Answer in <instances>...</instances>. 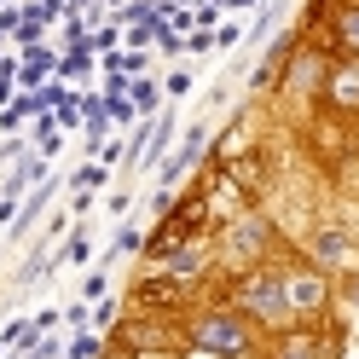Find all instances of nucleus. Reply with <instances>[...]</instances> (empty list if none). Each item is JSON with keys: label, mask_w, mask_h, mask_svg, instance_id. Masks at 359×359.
I'll use <instances>...</instances> for the list:
<instances>
[{"label": "nucleus", "mask_w": 359, "mask_h": 359, "mask_svg": "<svg viewBox=\"0 0 359 359\" xmlns=\"http://www.w3.org/2000/svg\"><path fill=\"white\" fill-rule=\"evenodd\" d=\"M209 296L232 302V307H238L261 336H284V330H296V313H290L284 266H278V261H261V266H250V273H220V278L209 284Z\"/></svg>", "instance_id": "obj_1"}, {"label": "nucleus", "mask_w": 359, "mask_h": 359, "mask_svg": "<svg viewBox=\"0 0 359 359\" xmlns=\"http://www.w3.org/2000/svg\"><path fill=\"white\" fill-rule=\"evenodd\" d=\"M215 250H220V273H250L261 261H278L296 243H290V232H278V215L266 203H243L215 226Z\"/></svg>", "instance_id": "obj_2"}, {"label": "nucleus", "mask_w": 359, "mask_h": 359, "mask_svg": "<svg viewBox=\"0 0 359 359\" xmlns=\"http://www.w3.org/2000/svg\"><path fill=\"white\" fill-rule=\"evenodd\" d=\"M186 342H191V353H209V359H261L266 336L232 302L203 296V302L186 307Z\"/></svg>", "instance_id": "obj_3"}, {"label": "nucleus", "mask_w": 359, "mask_h": 359, "mask_svg": "<svg viewBox=\"0 0 359 359\" xmlns=\"http://www.w3.org/2000/svg\"><path fill=\"white\" fill-rule=\"evenodd\" d=\"M325 76H330V53H325V47H302V41H296V53L284 58V70H278V81H273V110H278L296 133L319 116Z\"/></svg>", "instance_id": "obj_4"}, {"label": "nucleus", "mask_w": 359, "mask_h": 359, "mask_svg": "<svg viewBox=\"0 0 359 359\" xmlns=\"http://www.w3.org/2000/svg\"><path fill=\"white\" fill-rule=\"evenodd\" d=\"M290 243H296L313 266H325V273H336V278H342V273H359V220H348L342 209L313 215Z\"/></svg>", "instance_id": "obj_5"}, {"label": "nucleus", "mask_w": 359, "mask_h": 359, "mask_svg": "<svg viewBox=\"0 0 359 359\" xmlns=\"http://www.w3.org/2000/svg\"><path fill=\"white\" fill-rule=\"evenodd\" d=\"M278 266H284V296H290L296 325H325V319H336V273L313 266L302 250H284Z\"/></svg>", "instance_id": "obj_6"}, {"label": "nucleus", "mask_w": 359, "mask_h": 359, "mask_svg": "<svg viewBox=\"0 0 359 359\" xmlns=\"http://www.w3.org/2000/svg\"><path fill=\"white\" fill-rule=\"evenodd\" d=\"M353 342V330L342 319H325V325H296L284 336H266L261 359H342Z\"/></svg>", "instance_id": "obj_7"}, {"label": "nucleus", "mask_w": 359, "mask_h": 359, "mask_svg": "<svg viewBox=\"0 0 359 359\" xmlns=\"http://www.w3.org/2000/svg\"><path fill=\"white\" fill-rule=\"evenodd\" d=\"M209 145H215V128L209 122H191L186 133H180V145L168 151V163H163V191H180V180H191L197 168L209 163Z\"/></svg>", "instance_id": "obj_8"}, {"label": "nucleus", "mask_w": 359, "mask_h": 359, "mask_svg": "<svg viewBox=\"0 0 359 359\" xmlns=\"http://www.w3.org/2000/svg\"><path fill=\"white\" fill-rule=\"evenodd\" d=\"M319 116H336V122H353L359 128V58H330Z\"/></svg>", "instance_id": "obj_9"}, {"label": "nucleus", "mask_w": 359, "mask_h": 359, "mask_svg": "<svg viewBox=\"0 0 359 359\" xmlns=\"http://www.w3.org/2000/svg\"><path fill=\"white\" fill-rule=\"evenodd\" d=\"M319 41L330 58H359V0H336L319 18Z\"/></svg>", "instance_id": "obj_10"}, {"label": "nucleus", "mask_w": 359, "mask_h": 359, "mask_svg": "<svg viewBox=\"0 0 359 359\" xmlns=\"http://www.w3.org/2000/svg\"><path fill=\"white\" fill-rule=\"evenodd\" d=\"M58 76V53L53 47H35V53H24V64H18V87L24 93H35L41 81H53Z\"/></svg>", "instance_id": "obj_11"}, {"label": "nucleus", "mask_w": 359, "mask_h": 359, "mask_svg": "<svg viewBox=\"0 0 359 359\" xmlns=\"http://www.w3.org/2000/svg\"><path fill=\"white\" fill-rule=\"evenodd\" d=\"M336 319L359 336V273H342V278H336Z\"/></svg>", "instance_id": "obj_12"}, {"label": "nucleus", "mask_w": 359, "mask_h": 359, "mask_svg": "<svg viewBox=\"0 0 359 359\" xmlns=\"http://www.w3.org/2000/svg\"><path fill=\"white\" fill-rule=\"evenodd\" d=\"M128 99H133V110H140V122L156 116V110L168 104V99H163V81H151V76H133V81H128Z\"/></svg>", "instance_id": "obj_13"}, {"label": "nucleus", "mask_w": 359, "mask_h": 359, "mask_svg": "<svg viewBox=\"0 0 359 359\" xmlns=\"http://www.w3.org/2000/svg\"><path fill=\"white\" fill-rule=\"evenodd\" d=\"M29 145H35L41 156H47V163H53V156L64 151V128H58V116H53V110H41V116H35V133H29Z\"/></svg>", "instance_id": "obj_14"}, {"label": "nucleus", "mask_w": 359, "mask_h": 359, "mask_svg": "<svg viewBox=\"0 0 359 359\" xmlns=\"http://www.w3.org/2000/svg\"><path fill=\"white\" fill-rule=\"evenodd\" d=\"M29 116H41V104H35V93H18L6 110H0V133H24V122Z\"/></svg>", "instance_id": "obj_15"}, {"label": "nucleus", "mask_w": 359, "mask_h": 359, "mask_svg": "<svg viewBox=\"0 0 359 359\" xmlns=\"http://www.w3.org/2000/svg\"><path fill=\"white\" fill-rule=\"evenodd\" d=\"M104 342H110L104 330H76L70 348H64V359H104Z\"/></svg>", "instance_id": "obj_16"}, {"label": "nucleus", "mask_w": 359, "mask_h": 359, "mask_svg": "<svg viewBox=\"0 0 359 359\" xmlns=\"http://www.w3.org/2000/svg\"><path fill=\"white\" fill-rule=\"evenodd\" d=\"M140 250H145V232H140V226H122L116 238H110V255H104V266H110V261H122V255H140Z\"/></svg>", "instance_id": "obj_17"}, {"label": "nucleus", "mask_w": 359, "mask_h": 359, "mask_svg": "<svg viewBox=\"0 0 359 359\" xmlns=\"http://www.w3.org/2000/svg\"><path fill=\"white\" fill-rule=\"evenodd\" d=\"M104 180H110V168L99 163V156H93V163H81L76 174H70V191H99L104 186Z\"/></svg>", "instance_id": "obj_18"}, {"label": "nucleus", "mask_w": 359, "mask_h": 359, "mask_svg": "<svg viewBox=\"0 0 359 359\" xmlns=\"http://www.w3.org/2000/svg\"><path fill=\"white\" fill-rule=\"evenodd\" d=\"M64 261H76V266H87V261H93L99 250H93V238H87V232H70V238H64V250H58Z\"/></svg>", "instance_id": "obj_19"}, {"label": "nucleus", "mask_w": 359, "mask_h": 359, "mask_svg": "<svg viewBox=\"0 0 359 359\" xmlns=\"http://www.w3.org/2000/svg\"><path fill=\"white\" fill-rule=\"evenodd\" d=\"M122 313H128V307H122V302H110V296H104V302H93V330H104V336H110V330L122 325Z\"/></svg>", "instance_id": "obj_20"}, {"label": "nucleus", "mask_w": 359, "mask_h": 359, "mask_svg": "<svg viewBox=\"0 0 359 359\" xmlns=\"http://www.w3.org/2000/svg\"><path fill=\"white\" fill-rule=\"evenodd\" d=\"M116 47H122V18H104L93 29V53H116Z\"/></svg>", "instance_id": "obj_21"}, {"label": "nucleus", "mask_w": 359, "mask_h": 359, "mask_svg": "<svg viewBox=\"0 0 359 359\" xmlns=\"http://www.w3.org/2000/svg\"><path fill=\"white\" fill-rule=\"evenodd\" d=\"M186 93H191V70H168V76H163V99H168V104H180Z\"/></svg>", "instance_id": "obj_22"}, {"label": "nucleus", "mask_w": 359, "mask_h": 359, "mask_svg": "<svg viewBox=\"0 0 359 359\" xmlns=\"http://www.w3.org/2000/svg\"><path fill=\"white\" fill-rule=\"evenodd\" d=\"M104 296H110V273L99 266V273H87V278H81V302H104Z\"/></svg>", "instance_id": "obj_23"}, {"label": "nucleus", "mask_w": 359, "mask_h": 359, "mask_svg": "<svg viewBox=\"0 0 359 359\" xmlns=\"http://www.w3.org/2000/svg\"><path fill=\"white\" fill-rule=\"evenodd\" d=\"M99 70H104V81H128V53L116 47V53H99Z\"/></svg>", "instance_id": "obj_24"}, {"label": "nucleus", "mask_w": 359, "mask_h": 359, "mask_svg": "<svg viewBox=\"0 0 359 359\" xmlns=\"http://www.w3.org/2000/svg\"><path fill=\"white\" fill-rule=\"evenodd\" d=\"M238 41H243V24H220L215 29V53H232Z\"/></svg>", "instance_id": "obj_25"}, {"label": "nucleus", "mask_w": 359, "mask_h": 359, "mask_svg": "<svg viewBox=\"0 0 359 359\" xmlns=\"http://www.w3.org/2000/svg\"><path fill=\"white\" fill-rule=\"evenodd\" d=\"M18 24H24V6H18V0H12V6H0V41L18 35Z\"/></svg>", "instance_id": "obj_26"}, {"label": "nucleus", "mask_w": 359, "mask_h": 359, "mask_svg": "<svg viewBox=\"0 0 359 359\" xmlns=\"http://www.w3.org/2000/svg\"><path fill=\"white\" fill-rule=\"evenodd\" d=\"M186 53H215V29H191L186 35Z\"/></svg>", "instance_id": "obj_27"}, {"label": "nucleus", "mask_w": 359, "mask_h": 359, "mask_svg": "<svg viewBox=\"0 0 359 359\" xmlns=\"http://www.w3.org/2000/svg\"><path fill=\"white\" fill-rule=\"evenodd\" d=\"M18 99V76H6V70H0V110H6Z\"/></svg>", "instance_id": "obj_28"}, {"label": "nucleus", "mask_w": 359, "mask_h": 359, "mask_svg": "<svg viewBox=\"0 0 359 359\" xmlns=\"http://www.w3.org/2000/svg\"><path fill=\"white\" fill-rule=\"evenodd\" d=\"M145 70H151V53H128V81L145 76Z\"/></svg>", "instance_id": "obj_29"}, {"label": "nucleus", "mask_w": 359, "mask_h": 359, "mask_svg": "<svg viewBox=\"0 0 359 359\" xmlns=\"http://www.w3.org/2000/svg\"><path fill=\"white\" fill-rule=\"evenodd\" d=\"M133 209V191H110V215H128Z\"/></svg>", "instance_id": "obj_30"}, {"label": "nucleus", "mask_w": 359, "mask_h": 359, "mask_svg": "<svg viewBox=\"0 0 359 359\" xmlns=\"http://www.w3.org/2000/svg\"><path fill=\"white\" fill-rule=\"evenodd\" d=\"M186 6H197V0H156V12H163V18H174V12H186Z\"/></svg>", "instance_id": "obj_31"}, {"label": "nucleus", "mask_w": 359, "mask_h": 359, "mask_svg": "<svg viewBox=\"0 0 359 359\" xmlns=\"http://www.w3.org/2000/svg\"><path fill=\"white\" fill-rule=\"evenodd\" d=\"M226 12H261V0H226Z\"/></svg>", "instance_id": "obj_32"}, {"label": "nucleus", "mask_w": 359, "mask_h": 359, "mask_svg": "<svg viewBox=\"0 0 359 359\" xmlns=\"http://www.w3.org/2000/svg\"><path fill=\"white\" fill-rule=\"evenodd\" d=\"M197 6H220V12H226V0H197Z\"/></svg>", "instance_id": "obj_33"}, {"label": "nucleus", "mask_w": 359, "mask_h": 359, "mask_svg": "<svg viewBox=\"0 0 359 359\" xmlns=\"http://www.w3.org/2000/svg\"><path fill=\"white\" fill-rule=\"evenodd\" d=\"M99 6H104V12H110V6H116V12H122V0H99Z\"/></svg>", "instance_id": "obj_34"}, {"label": "nucleus", "mask_w": 359, "mask_h": 359, "mask_svg": "<svg viewBox=\"0 0 359 359\" xmlns=\"http://www.w3.org/2000/svg\"><path fill=\"white\" fill-rule=\"evenodd\" d=\"M0 174H6V156H0Z\"/></svg>", "instance_id": "obj_35"}]
</instances>
